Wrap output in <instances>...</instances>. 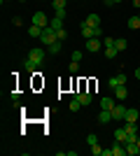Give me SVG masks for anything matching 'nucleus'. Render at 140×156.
I'll use <instances>...</instances> for the list:
<instances>
[{"instance_id":"obj_23","label":"nucleus","mask_w":140,"mask_h":156,"mask_svg":"<svg viewBox=\"0 0 140 156\" xmlns=\"http://www.w3.org/2000/svg\"><path fill=\"white\" fill-rule=\"evenodd\" d=\"M66 2H68V0H52L54 12H56V9H66Z\"/></svg>"},{"instance_id":"obj_17","label":"nucleus","mask_w":140,"mask_h":156,"mask_svg":"<svg viewBox=\"0 0 140 156\" xmlns=\"http://www.w3.org/2000/svg\"><path fill=\"white\" fill-rule=\"evenodd\" d=\"M114 107V98H103V100H100V110H112Z\"/></svg>"},{"instance_id":"obj_37","label":"nucleus","mask_w":140,"mask_h":156,"mask_svg":"<svg viewBox=\"0 0 140 156\" xmlns=\"http://www.w3.org/2000/svg\"><path fill=\"white\" fill-rule=\"evenodd\" d=\"M138 16H140V14H138Z\"/></svg>"},{"instance_id":"obj_27","label":"nucleus","mask_w":140,"mask_h":156,"mask_svg":"<svg viewBox=\"0 0 140 156\" xmlns=\"http://www.w3.org/2000/svg\"><path fill=\"white\" fill-rule=\"evenodd\" d=\"M80 100H77V98H73V103H70V112H77V110H80Z\"/></svg>"},{"instance_id":"obj_36","label":"nucleus","mask_w":140,"mask_h":156,"mask_svg":"<svg viewBox=\"0 0 140 156\" xmlns=\"http://www.w3.org/2000/svg\"><path fill=\"white\" fill-rule=\"evenodd\" d=\"M135 142H138V144H140V133H138V140H135Z\"/></svg>"},{"instance_id":"obj_28","label":"nucleus","mask_w":140,"mask_h":156,"mask_svg":"<svg viewBox=\"0 0 140 156\" xmlns=\"http://www.w3.org/2000/svg\"><path fill=\"white\" fill-rule=\"evenodd\" d=\"M114 42H117V37H105L103 40V47H114Z\"/></svg>"},{"instance_id":"obj_26","label":"nucleus","mask_w":140,"mask_h":156,"mask_svg":"<svg viewBox=\"0 0 140 156\" xmlns=\"http://www.w3.org/2000/svg\"><path fill=\"white\" fill-rule=\"evenodd\" d=\"M56 37H59L61 42H63V40L68 37V30H66V28H59V30H56Z\"/></svg>"},{"instance_id":"obj_16","label":"nucleus","mask_w":140,"mask_h":156,"mask_svg":"<svg viewBox=\"0 0 140 156\" xmlns=\"http://www.w3.org/2000/svg\"><path fill=\"white\" fill-rule=\"evenodd\" d=\"M42 30H45V28H40V26H33V23L28 26V35H31V37H42Z\"/></svg>"},{"instance_id":"obj_30","label":"nucleus","mask_w":140,"mask_h":156,"mask_svg":"<svg viewBox=\"0 0 140 156\" xmlns=\"http://www.w3.org/2000/svg\"><path fill=\"white\" fill-rule=\"evenodd\" d=\"M77 70H80V63H77V61H73V63H70V72H73V75H75V72H77Z\"/></svg>"},{"instance_id":"obj_24","label":"nucleus","mask_w":140,"mask_h":156,"mask_svg":"<svg viewBox=\"0 0 140 156\" xmlns=\"http://www.w3.org/2000/svg\"><path fill=\"white\" fill-rule=\"evenodd\" d=\"M117 56V47H105V58H114Z\"/></svg>"},{"instance_id":"obj_2","label":"nucleus","mask_w":140,"mask_h":156,"mask_svg":"<svg viewBox=\"0 0 140 156\" xmlns=\"http://www.w3.org/2000/svg\"><path fill=\"white\" fill-rule=\"evenodd\" d=\"M45 49H40V47H35V49H31V51H28V58L33 61V63H38V65H42L45 63Z\"/></svg>"},{"instance_id":"obj_15","label":"nucleus","mask_w":140,"mask_h":156,"mask_svg":"<svg viewBox=\"0 0 140 156\" xmlns=\"http://www.w3.org/2000/svg\"><path fill=\"white\" fill-rule=\"evenodd\" d=\"M124 154H126V147H124V142H117V140H114L112 156H124Z\"/></svg>"},{"instance_id":"obj_9","label":"nucleus","mask_w":140,"mask_h":156,"mask_svg":"<svg viewBox=\"0 0 140 156\" xmlns=\"http://www.w3.org/2000/svg\"><path fill=\"white\" fill-rule=\"evenodd\" d=\"M82 37H87V40H91V37H96V28H91V26H87L84 21H82Z\"/></svg>"},{"instance_id":"obj_20","label":"nucleus","mask_w":140,"mask_h":156,"mask_svg":"<svg viewBox=\"0 0 140 156\" xmlns=\"http://www.w3.org/2000/svg\"><path fill=\"white\" fill-rule=\"evenodd\" d=\"M49 28H54V30H59V28H63V19H61V16H54V19L49 21Z\"/></svg>"},{"instance_id":"obj_31","label":"nucleus","mask_w":140,"mask_h":156,"mask_svg":"<svg viewBox=\"0 0 140 156\" xmlns=\"http://www.w3.org/2000/svg\"><path fill=\"white\" fill-rule=\"evenodd\" d=\"M73 61H77V63L82 61V51H80V49H77V51H73Z\"/></svg>"},{"instance_id":"obj_35","label":"nucleus","mask_w":140,"mask_h":156,"mask_svg":"<svg viewBox=\"0 0 140 156\" xmlns=\"http://www.w3.org/2000/svg\"><path fill=\"white\" fill-rule=\"evenodd\" d=\"M135 77H138V79H140V68H138V70H135Z\"/></svg>"},{"instance_id":"obj_18","label":"nucleus","mask_w":140,"mask_h":156,"mask_svg":"<svg viewBox=\"0 0 140 156\" xmlns=\"http://www.w3.org/2000/svg\"><path fill=\"white\" fill-rule=\"evenodd\" d=\"M126 128H117L114 130V140H117V142H126Z\"/></svg>"},{"instance_id":"obj_32","label":"nucleus","mask_w":140,"mask_h":156,"mask_svg":"<svg viewBox=\"0 0 140 156\" xmlns=\"http://www.w3.org/2000/svg\"><path fill=\"white\" fill-rule=\"evenodd\" d=\"M12 23H14V26H21L23 21H21V16H14V19H12Z\"/></svg>"},{"instance_id":"obj_21","label":"nucleus","mask_w":140,"mask_h":156,"mask_svg":"<svg viewBox=\"0 0 140 156\" xmlns=\"http://www.w3.org/2000/svg\"><path fill=\"white\" fill-rule=\"evenodd\" d=\"M128 28H131V30H140V16L128 19Z\"/></svg>"},{"instance_id":"obj_29","label":"nucleus","mask_w":140,"mask_h":156,"mask_svg":"<svg viewBox=\"0 0 140 156\" xmlns=\"http://www.w3.org/2000/svg\"><path fill=\"white\" fill-rule=\"evenodd\" d=\"M96 142H98V137L93 135V133H91V135H87V144H89V147H91V144H96Z\"/></svg>"},{"instance_id":"obj_34","label":"nucleus","mask_w":140,"mask_h":156,"mask_svg":"<svg viewBox=\"0 0 140 156\" xmlns=\"http://www.w3.org/2000/svg\"><path fill=\"white\" fill-rule=\"evenodd\" d=\"M133 7H135V9H140V0H133Z\"/></svg>"},{"instance_id":"obj_33","label":"nucleus","mask_w":140,"mask_h":156,"mask_svg":"<svg viewBox=\"0 0 140 156\" xmlns=\"http://www.w3.org/2000/svg\"><path fill=\"white\" fill-rule=\"evenodd\" d=\"M121 0H105V5H119Z\"/></svg>"},{"instance_id":"obj_14","label":"nucleus","mask_w":140,"mask_h":156,"mask_svg":"<svg viewBox=\"0 0 140 156\" xmlns=\"http://www.w3.org/2000/svg\"><path fill=\"white\" fill-rule=\"evenodd\" d=\"M140 117V112L138 110H126V117H124V121H128V124H135Z\"/></svg>"},{"instance_id":"obj_11","label":"nucleus","mask_w":140,"mask_h":156,"mask_svg":"<svg viewBox=\"0 0 140 156\" xmlns=\"http://www.w3.org/2000/svg\"><path fill=\"white\" fill-rule=\"evenodd\" d=\"M75 98H77L82 105H89V103H91V93H89V91H77V93H75Z\"/></svg>"},{"instance_id":"obj_25","label":"nucleus","mask_w":140,"mask_h":156,"mask_svg":"<svg viewBox=\"0 0 140 156\" xmlns=\"http://www.w3.org/2000/svg\"><path fill=\"white\" fill-rule=\"evenodd\" d=\"M91 154H93V156H103V149H100V144H98V142L91 144Z\"/></svg>"},{"instance_id":"obj_22","label":"nucleus","mask_w":140,"mask_h":156,"mask_svg":"<svg viewBox=\"0 0 140 156\" xmlns=\"http://www.w3.org/2000/svg\"><path fill=\"white\" fill-rule=\"evenodd\" d=\"M114 47H117V51H124V49H126L128 47V42L124 37H117V42H114Z\"/></svg>"},{"instance_id":"obj_12","label":"nucleus","mask_w":140,"mask_h":156,"mask_svg":"<svg viewBox=\"0 0 140 156\" xmlns=\"http://www.w3.org/2000/svg\"><path fill=\"white\" fill-rule=\"evenodd\" d=\"M61 49H63V42H61V40H56L54 44H49V47H47V51L52 54V56H56V54H61Z\"/></svg>"},{"instance_id":"obj_7","label":"nucleus","mask_w":140,"mask_h":156,"mask_svg":"<svg viewBox=\"0 0 140 156\" xmlns=\"http://www.w3.org/2000/svg\"><path fill=\"white\" fill-rule=\"evenodd\" d=\"M110 89H117V86H121V84H126V75H117V77H112L110 82Z\"/></svg>"},{"instance_id":"obj_6","label":"nucleus","mask_w":140,"mask_h":156,"mask_svg":"<svg viewBox=\"0 0 140 156\" xmlns=\"http://www.w3.org/2000/svg\"><path fill=\"white\" fill-rule=\"evenodd\" d=\"M124 147H126V154L128 156H138L140 154V144L138 142H124Z\"/></svg>"},{"instance_id":"obj_5","label":"nucleus","mask_w":140,"mask_h":156,"mask_svg":"<svg viewBox=\"0 0 140 156\" xmlns=\"http://www.w3.org/2000/svg\"><path fill=\"white\" fill-rule=\"evenodd\" d=\"M100 49H103V42H100V37H91V40H87V51L98 54Z\"/></svg>"},{"instance_id":"obj_3","label":"nucleus","mask_w":140,"mask_h":156,"mask_svg":"<svg viewBox=\"0 0 140 156\" xmlns=\"http://www.w3.org/2000/svg\"><path fill=\"white\" fill-rule=\"evenodd\" d=\"M31 23H33V26H40V28H47L49 26V19H47L45 12H35L33 19H31Z\"/></svg>"},{"instance_id":"obj_8","label":"nucleus","mask_w":140,"mask_h":156,"mask_svg":"<svg viewBox=\"0 0 140 156\" xmlns=\"http://www.w3.org/2000/svg\"><path fill=\"white\" fill-rule=\"evenodd\" d=\"M112 121V112L110 110H100L98 112V124H110Z\"/></svg>"},{"instance_id":"obj_19","label":"nucleus","mask_w":140,"mask_h":156,"mask_svg":"<svg viewBox=\"0 0 140 156\" xmlns=\"http://www.w3.org/2000/svg\"><path fill=\"white\" fill-rule=\"evenodd\" d=\"M38 68H40V65H38V63H33L31 58H26V61H23V70H26V72H35Z\"/></svg>"},{"instance_id":"obj_1","label":"nucleus","mask_w":140,"mask_h":156,"mask_svg":"<svg viewBox=\"0 0 140 156\" xmlns=\"http://www.w3.org/2000/svg\"><path fill=\"white\" fill-rule=\"evenodd\" d=\"M40 40H42V44H45V47H49V44H54L59 37H56V30H54V28L47 26L45 30H42V37H40Z\"/></svg>"},{"instance_id":"obj_4","label":"nucleus","mask_w":140,"mask_h":156,"mask_svg":"<svg viewBox=\"0 0 140 156\" xmlns=\"http://www.w3.org/2000/svg\"><path fill=\"white\" fill-rule=\"evenodd\" d=\"M126 110H128V107H124V105H119V103H114V107L110 110V112H112V119H114V121H124Z\"/></svg>"},{"instance_id":"obj_13","label":"nucleus","mask_w":140,"mask_h":156,"mask_svg":"<svg viewBox=\"0 0 140 156\" xmlns=\"http://www.w3.org/2000/svg\"><path fill=\"white\" fill-rule=\"evenodd\" d=\"M114 96H117V100H124V98H128V91H126V84L117 86V89H112Z\"/></svg>"},{"instance_id":"obj_10","label":"nucleus","mask_w":140,"mask_h":156,"mask_svg":"<svg viewBox=\"0 0 140 156\" xmlns=\"http://www.w3.org/2000/svg\"><path fill=\"white\" fill-rule=\"evenodd\" d=\"M84 23H87V26H91V28H98V26H100V16H98V14H89L87 19H84Z\"/></svg>"}]
</instances>
